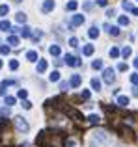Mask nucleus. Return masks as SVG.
Here are the masks:
<instances>
[{
  "instance_id": "8",
  "label": "nucleus",
  "mask_w": 138,
  "mask_h": 147,
  "mask_svg": "<svg viewBox=\"0 0 138 147\" xmlns=\"http://www.w3.org/2000/svg\"><path fill=\"white\" fill-rule=\"evenodd\" d=\"M84 24V15H73L71 17V26H80Z\"/></svg>"
},
{
  "instance_id": "3",
  "label": "nucleus",
  "mask_w": 138,
  "mask_h": 147,
  "mask_svg": "<svg viewBox=\"0 0 138 147\" xmlns=\"http://www.w3.org/2000/svg\"><path fill=\"white\" fill-rule=\"evenodd\" d=\"M93 142H97V144H108V134H106L105 130H95Z\"/></svg>"
},
{
  "instance_id": "20",
  "label": "nucleus",
  "mask_w": 138,
  "mask_h": 147,
  "mask_svg": "<svg viewBox=\"0 0 138 147\" xmlns=\"http://www.w3.org/2000/svg\"><path fill=\"white\" fill-rule=\"evenodd\" d=\"M7 45H9V47H17L19 45V37L17 36H9L7 37Z\"/></svg>"
},
{
  "instance_id": "14",
  "label": "nucleus",
  "mask_w": 138,
  "mask_h": 147,
  "mask_svg": "<svg viewBox=\"0 0 138 147\" xmlns=\"http://www.w3.org/2000/svg\"><path fill=\"white\" fill-rule=\"evenodd\" d=\"M9 30H11L9 21H0V32H9Z\"/></svg>"
},
{
  "instance_id": "44",
  "label": "nucleus",
  "mask_w": 138,
  "mask_h": 147,
  "mask_svg": "<svg viewBox=\"0 0 138 147\" xmlns=\"http://www.w3.org/2000/svg\"><path fill=\"white\" fill-rule=\"evenodd\" d=\"M97 4H99V6H106V4H108V0H97Z\"/></svg>"
},
{
  "instance_id": "29",
  "label": "nucleus",
  "mask_w": 138,
  "mask_h": 147,
  "mask_svg": "<svg viewBox=\"0 0 138 147\" xmlns=\"http://www.w3.org/2000/svg\"><path fill=\"white\" fill-rule=\"evenodd\" d=\"M91 67H93V69H103V60H93Z\"/></svg>"
},
{
  "instance_id": "10",
  "label": "nucleus",
  "mask_w": 138,
  "mask_h": 147,
  "mask_svg": "<svg viewBox=\"0 0 138 147\" xmlns=\"http://www.w3.org/2000/svg\"><path fill=\"white\" fill-rule=\"evenodd\" d=\"M88 37H90V39H97L99 37V28L97 26H91V28L88 30Z\"/></svg>"
},
{
  "instance_id": "19",
  "label": "nucleus",
  "mask_w": 138,
  "mask_h": 147,
  "mask_svg": "<svg viewBox=\"0 0 138 147\" xmlns=\"http://www.w3.org/2000/svg\"><path fill=\"white\" fill-rule=\"evenodd\" d=\"M82 52H84V56H91V54L95 52V47L93 45H86V47L82 49Z\"/></svg>"
},
{
  "instance_id": "33",
  "label": "nucleus",
  "mask_w": 138,
  "mask_h": 147,
  "mask_svg": "<svg viewBox=\"0 0 138 147\" xmlns=\"http://www.w3.org/2000/svg\"><path fill=\"white\" fill-rule=\"evenodd\" d=\"M7 11H9V7H7L6 4H2V6H0V15L4 17V15H7Z\"/></svg>"
},
{
  "instance_id": "6",
  "label": "nucleus",
  "mask_w": 138,
  "mask_h": 147,
  "mask_svg": "<svg viewBox=\"0 0 138 147\" xmlns=\"http://www.w3.org/2000/svg\"><path fill=\"white\" fill-rule=\"evenodd\" d=\"M26 60L30 61V63H34V61H39V56H37V52L36 50H26Z\"/></svg>"
},
{
  "instance_id": "31",
  "label": "nucleus",
  "mask_w": 138,
  "mask_h": 147,
  "mask_svg": "<svg viewBox=\"0 0 138 147\" xmlns=\"http://www.w3.org/2000/svg\"><path fill=\"white\" fill-rule=\"evenodd\" d=\"M9 69H11V71H17V69H19V61L17 60H11L9 61Z\"/></svg>"
},
{
  "instance_id": "36",
  "label": "nucleus",
  "mask_w": 138,
  "mask_h": 147,
  "mask_svg": "<svg viewBox=\"0 0 138 147\" xmlns=\"http://www.w3.org/2000/svg\"><path fill=\"white\" fill-rule=\"evenodd\" d=\"M66 147H76V140H73V138H69L66 142Z\"/></svg>"
},
{
  "instance_id": "7",
  "label": "nucleus",
  "mask_w": 138,
  "mask_h": 147,
  "mask_svg": "<svg viewBox=\"0 0 138 147\" xmlns=\"http://www.w3.org/2000/svg\"><path fill=\"white\" fill-rule=\"evenodd\" d=\"M80 84H82V78H80V75H73L71 80H69V86H71V88H78Z\"/></svg>"
},
{
  "instance_id": "42",
  "label": "nucleus",
  "mask_w": 138,
  "mask_h": 147,
  "mask_svg": "<svg viewBox=\"0 0 138 147\" xmlns=\"http://www.w3.org/2000/svg\"><path fill=\"white\" fill-rule=\"evenodd\" d=\"M91 7H93V4H91V2H86V4H84V9H91Z\"/></svg>"
},
{
  "instance_id": "27",
  "label": "nucleus",
  "mask_w": 138,
  "mask_h": 147,
  "mask_svg": "<svg viewBox=\"0 0 138 147\" xmlns=\"http://www.w3.org/2000/svg\"><path fill=\"white\" fill-rule=\"evenodd\" d=\"M21 36H22V37H30V36H32V30L24 26V28H21Z\"/></svg>"
},
{
  "instance_id": "37",
  "label": "nucleus",
  "mask_w": 138,
  "mask_h": 147,
  "mask_svg": "<svg viewBox=\"0 0 138 147\" xmlns=\"http://www.w3.org/2000/svg\"><path fill=\"white\" fill-rule=\"evenodd\" d=\"M80 95H82V99H86V100H88V99H90V97H91V93H90V90H84V91H82V93H80Z\"/></svg>"
},
{
  "instance_id": "40",
  "label": "nucleus",
  "mask_w": 138,
  "mask_h": 147,
  "mask_svg": "<svg viewBox=\"0 0 138 147\" xmlns=\"http://www.w3.org/2000/svg\"><path fill=\"white\" fill-rule=\"evenodd\" d=\"M67 88H69V84H67V82H60V90H62V91H66Z\"/></svg>"
},
{
  "instance_id": "18",
  "label": "nucleus",
  "mask_w": 138,
  "mask_h": 147,
  "mask_svg": "<svg viewBox=\"0 0 138 147\" xmlns=\"http://www.w3.org/2000/svg\"><path fill=\"white\" fill-rule=\"evenodd\" d=\"M15 21H17V22H21V24H24V22H26V13H22V11L15 13Z\"/></svg>"
},
{
  "instance_id": "35",
  "label": "nucleus",
  "mask_w": 138,
  "mask_h": 147,
  "mask_svg": "<svg viewBox=\"0 0 138 147\" xmlns=\"http://www.w3.org/2000/svg\"><path fill=\"white\" fill-rule=\"evenodd\" d=\"M69 45H71L73 49H76L78 47V39H76V37H71V39H69Z\"/></svg>"
},
{
  "instance_id": "34",
  "label": "nucleus",
  "mask_w": 138,
  "mask_h": 147,
  "mask_svg": "<svg viewBox=\"0 0 138 147\" xmlns=\"http://www.w3.org/2000/svg\"><path fill=\"white\" fill-rule=\"evenodd\" d=\"M0 115H9V106H4V108H0Z\"/></svg>"
},
{
  "instance_id": "1",
  "label": "nucleus",
  "mask_w": 138,
  "mask_h": 147,
  "mask_svg": "<svg viewBox=\"0 0 138 147\" xmlns=\"http://www.w3.org/2000/svg\"><path fill=\"white\" fill-rule=\"evenodd\" d=\"M15 129L21 130V132H28L30 130V123L26 121L22 115H17V117H15Z\"/></svg>"
},
{
  "instance_id": "21",
  "label": "nucleus",
  "mask_w": 138,
  "mask_h": 147,
  "mask_svg": "<svg viewBox=\"0 0 138 147\" xmlns=\"http://www.w3.org/2000/svg\"><path fill=\"white\" fill-rule=\"evenodd\" d=\"M118 104H120V106H129V97L120 95V97H118Z\"/></svg>"
},
{
  "instance_id": "41",
  "label": "nucleus",
  "mask_w": 138,
  "mask_h": 147,
  "mask_svg": "<svg viewBox=\"0 0 138 147\" xmlns=\"http://www.w3.org/2000/svg\"><path fill=\"white\" fill-rule=\"evenodd\" d=\"M118 71H127V63H120L118 65Z\"/></svg>"
},
{
  "instance_id": "39",
  "label": "nucleus",
  "mask_w": 138,
  "mask_h": 147,
  "mask_svg": "<svg viewBox=\"0 0 138 147\" xmlns=\"http://www.w3.org/2000/svg\"><path fill=\"white\" fill-rule=\"evenodd\" d=\"M131 84L138 86V75H136V73H135V75H131Z\"/></svg>"
},
{
  "instance_id": "32",
  "label": "nucleus",
  "mask_w": 138,
  "mask_h": 147,
  "mask_svg": "<svg viewBox=\"0 0 138 147\" xmlns=\"http://www.w3.org/2000/svg\"><path fill=\"white\" fill-rule=\"evenodd\" d=\"M17 97L19 99H26V97H28V91H26V90H19L17 91Z\"/></svg>"
},
{
  "instance_id": "23",
  "label": "nucleus",
  "mask_w": 138,
  "mask_h": 147,
  "mask_svg": "<svg viewBox=\"0 0 138 147\" xmlns=\"http://www.w3.org/2000/svg\"><path fill=\"white\" fill-rule=\"evenodd\" d=\"M118 24H120V26H127V24H129V17L120 15V17H118Z\"/></svg>"
},
{
  "instance_id": "17",
  "label": "nucleus",
  "mask_w": 138,
  "mask_h": 147,
  "mask_svg": "<svg viewBox=\"0 0 138 147\" xmlns=\"http://www.w3.org/2000/svg\"><path fill=\"white\" fill-rule=\"evenodd\" d=\"M60 78H62L60 71H52V73H51V76H49V80H51V82H60Z\"/></svg>"
},
{
  "instance_id": "30",
  "label": "nucleus",
  "mask_w": 138,
  "mask_h": 147,
  "mask_svg": "<svg viewBox=\"0 0 138 147\" xmlns=\"http://www.w3.org/2000/svg\"><path fill=\"white\" fill-rule=\"evenodd\" d=\"M121 6H123V9H129V11H133V4L129 2V0H123V2H121Z\"/></svg>"
},
{
  "instance_id": "28",
  "label": "nucleus",
  "mask_w": 138,
  "mask_h": 147,
  "mask_svg": "<svg viewBox=\"0 0 138 147\" xmlns=\"http://www.w3.org/2000/svg\"><path fill=\"white\" fill-rule=\"evenodd\" d=\"M0 54H2V56L9 54V45H0Z\"/></svg>"
},
{
  "instance_id": "5",
  "label": "nucleus",
  "mask_w": 138,
  "mask_h": 147,
  "mask_svg": "<svg viewBox=\"0 0 138 147\" xmlns=\"http://www.w3.org/2000/svg\"><path fill=\"white\" fill-rule=\"evenodd\" d=\"M52 9H54V0H45V2L41 4V11H43V13H51Z\"/></svg>"
},
{
  "instance_id": "24",
  "label": "nucleus",
  "mask_w": 138,
  "mask_h": 147,
  "mask_svg": "<svg viewBox=\"0 0 138 147\" xmlns=\"http://www.w3.org/2000/svg\"><path fill=\"white\" fill-rule=\"evenodd\" d=\"M110 58H120V54H121V50L120 49H118V47H112V49H110Z\"/></svg>"
},
{
  "instance_id": "43",
  "label": "nucleus",
  "mask_w": 138,
  "mask_h": 147,
  "mask_svg": "<svg viewBox=\"0 0 138 147\" xmlns=\"http://www.w3.org/2000/svg\"><path fill=\"white\" fill-rule=\"evenodd\" d=\"M114 15H116V11H114V9H108V11H106V17H114Z\"/></svg>"
},
{
  "instance_id": "47",
  "label": "nucleus",
  "mask_w": 138,
  "mask_h": 147,
  "mask_svg": "<svg viewBox=\"0 0 138 147\" xmlns=\"http://www.w3.org/2000/svg\"><path fill=\"white\" fill-rule=\"evenodd\" d=\"M133 95H135V97H138V88H135V91H133Z\"/></svg>"
},
{
  "instance_id": "48",
  "label": "nucleus",
  "mask_w": 138,
  "mask_h": 147,
  "mask_svg": "<svg viewBox=\"0 0 138 147\" xmlns=\"http://www.w3.org/2000/svg\"><path fill=\"white\" fill-rule=\"evenodd\" d=\"M13 2H15V4H21V2H22V0H13Z\"/></svg>"
},
{
  "instance_id": "2",
  "label": "nucleus",
  "mask_w": 138,
  "mask_h": 147,
  "mask_svg": "<svg viewBox=\"0 0 138 147\" xmlns=\"http://www.w3.org/2000/svg\"><path fill=\"white\" fill-rule=\"evenodd\" d=\"M103 80H105V84H114L116 82V71L112 67H106L103 71Z\"/></svg>"
},
{
  "instance_id": "38",
  "label": "nucleus",
  "mask_w": 138,
  "mask_h": 147,
  "mask_svg": "<svg viewBox=\"0 0 138 147\" xmlns=\"http://www.w3.org/2000/svg\"><path fill=\"white\" fill-rule=\"evenodd\" d=\"M22 108H24V110H30V108H32V102H30V100H22Z\"/></svg>"
},
{
  "instance_id": "9",
  "label": "nucleus",
  "mask_w": 138,
  "mask_h": 147,
  "mask_svg": "<svg viewBox=\"0 0 138 147\" xmlns=\"http://www.w3.org/2000/svg\"><path fill=\"white\" fill-rule=\"evenodd\" d=\"M13 84V80H4L2 86H0V97H6V91H7V86Z\"/></svg>"
},
{
  "instance_id": "16",
  "label": "nucleus",
  "mask_w": 138,
  "mask_h": 147,
  "mask_svg": "<svg viewBox=\"0 0 138 147\" xmlns=\"http://www.w3.org/2000/svg\"><path fill=\"white\" fill-rule=\"evenodd\" d=\"M90 84H91V90H93V91H99V90H101V80L91 78V80H90Z\"/></svg>"
},
{
  "instance_id": "4",
  "label": "nucleus",
  "mask_w": 138,
  "mask_h": 147,
  "mask_svg": "<svg viewBox=\"0 0 138 147\" xmlns=\"http://www.w3.org/2000/svg\"><path fill=\"white\" fill-rule=\"evenodd\" d=\"M66 63L69 65V67H78L82 61H80L76 56H73V54H67V56H66Z\"/></svg>"
},
{
  "instance_id": "46",
  "label": "nucleus",
  "mask_w": 138,
  "mask_h": 147,
  "mask_svg": "<svg viewBox=\"0 0 138 147\" xmlns=\"http://www.w3.org/2000/svg\"><path fill=\"white\" fill-rule=\"evenodd\" d=\"M133 15H136V17H138V7H133Z\"/></svg>"
},
{
  "instance_id": "13",
  "label": "nucleus",
  "mask_w": 138,
  "mask_h": 147,
  "mask_svg": "<svg viewBox=\"0 0 138 147\" xmlns=\"http://www.w3.org/2000/svg\"><path fill=\"white\" fill-rule=\"evenodd\" d=\"M88 121H90L91 125H97V123L101 121V115H99V114H90V115H88Z\"/></svg>"
},
{
  "instance_id": "15",
  "label": "nucleus",
  "mask_w": 138,
  "mask_h": 147,
  "mask_svg": "<svg viewBox=\"0 0 138 147\" xmlns=\"http://www.w3.org/2000/svg\"><path fill=\"white\" fill-rule=\"evenodd\" d=\"M15 102H17V99H15L13 95H6V97H4V104H6V106H13Z\"/></svg>"
},
{
  "instance_id": "49",
  "label": "nucleus",
  "mask_w": 138,
  "mask_h": 147,
  "mask_svg": "<svg viewBox=\"0 0 138 147\" xmlns=\"http://www.w3.org/2000/svg\"><path fill=\"white\" fill-rule=\"evenodd\" d=\"M2 65H4V63H2V60H0V69H2Z\"/></svg>"
},
{
  "instance_id": "12",
  "label": "nucleus",
  "mask_w": 138,
  "mask_h": 147,
  "mask_svg": "<svg viewBox=\"0 0 138 147\" xmlns=\"http://www.w3.org/2000/svg\"><path fill=\"white\" fill-rule=\"evenodd\" d=\"M49 52H51L52 56H60V54H62V49H60V45H51V47H49Z\"/></svg>"
},
{
  "instance_id": "11",
  "label": "nucleus",
  "mask_w": 138,
  "mask_h": 147,
  "mask_svg": "<svg viewBox=\"0 0 138 147\" xmlns=\"http://www.w3.org/2000/svg\"><path fill=\"white\" fill-rule=\"evenodd\" d=\"M47 67H49L47 60H39V61H37V73H45V71H47Z\"/></svg>"
},
{
  "instance_id": "25",
  "label": "nucleus",
  "mask_w": 138,
  "mask_h": 147,
  "mask_svg": "<svg viewBox=\"0 0 138 147\" xmlns=\"http://www.w3.org/2000/svg\"><path fill=\"white\" fill-rule=\"evenodd\" d=\"M131 54H133V49L131 47H123V49H121V56H123V58H129Z\"/></svg>"
},
{
  "instance_id": "22",
  "label": "nucleus",
  "mask_w": 138,
  "mask_h": 147,
  "mask_svg": "<svg viewBox=\"0 0 138 147\" xmlns=\"http://www.w3.org/2000/svg\"><path fill=\"white\" fill-rule=\"evenodd\" d=\"M108 34L110 36H114V37H118L121 34V30H120V26H110V30H108Z\"/></svg>"
},
{
  "instance_id": "26",
  "label": "nucleus",
  "mask_w": 138,
  "mask_h": 147,
  "mask_svg": "<svg viewBox=\"0 0 138 147\" xmlns=\"http://www.w3.org/2000/svg\"><path fill=\"white\" fill-rule=\"evenodd\" d=\"M76 6H78V4H76V0H71V2H67V6H66V7H67L69 11H75V9H76Z\"/></svg>"
},
{
  "instance_id": "45",
  "label": "nucleus",
  "mask_w": 138,
  "mask_h": 147,
  "mask_svg": "<svg viewBox=\"0 0 138 147\" xmlns=\"http://www.w3.org/2000/svg\"><path fill=\"white\" fill-rule=\"evenodd\" d=\"M133 65H135V67H136V69H138V56H136V58H135V61H133Z\"/></svg>"
}]
</instances>
